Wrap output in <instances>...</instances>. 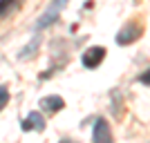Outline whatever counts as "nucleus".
<instances>
[{"instance_id":"nucleus-1","label":"nucleus","mask_w":150,"mask_h":143,"mask_svg":"<svg viewBox=\"0 0 150 143\" xmlns=\"http://www.w3.org/2000/svg\"><path fill=\"white\" fill-rule=\"evenodd\" d=\"M67 5V0H54L50 7H47V11L38 18V23H36V29H43V27H47L50 23H54L56 20V16H58V11H61L63 7Z\"/></svg>"},{"instance_id":"nucleus-2","label":"nucleus","mask_w":150,"mask_h":143,"mask_svg":"<svg viewBox=\"0 0 150 143\" xmlns=\"http://www.w3.org/2000/svg\"><path fill=\"white\" fill-rule=\"evenodd\" d=\"M103 58H105V49H103V47H90V49H85L81 63L88 69H94V67H99L101 63H103Z\"/></svg>"},{"instance_id":"nucleus-3","label":"nucleus","mask_w":150,"mask_h":143,"mask_svg":"<svg viewBox=\"0 0 150 143\" xmlns=\"http://www.w3.org/2000/svg\"><path fill=\"white\" fill-rule=\"evenodd\" d=\"M139 36H141V27H139L137 23H128V25L117 34V43L119 45H130V43H134Z\"/></svg>"},{"instance_id":"nucleus-4","label":"nucleus","mask_w":150,"mask_h":143,"mask_svg":"<svg viewBox=\"0 0 150 143\" xmlns=\"http://www.w3.org/2000/svg\"><path fill=\"white\" fill-rule=\"evenodd\" d=\"M92 143H112V137H110V128L103 118H96L94 123V132H92Z\"/></svg>"},{"instance_id":"nucleus-5","label":"nucleus","mask_w":150,"mask_h":143,"mask_svg":"<svg viewBox=\"0 0 150 143\" xmlns=\"http://www.w3.org/2000/svg\"><path fill=\"white\" fill-rule=\"evenodd\" d=\"M38 107H40L43 112H47V114H56V112H61L63 107H65V101L54 94V96H45V99H40Z\"/></svg>"},{"instance_id":"nucleus-6","label":"nucleus","mask_w":150,"mask_h":143,"mask_svg":"<svg viewBox=\"0 0 150 143\" xmlns=\"http://www.w3.org/2000/svg\"><path fill=\"white\" fill-rule=\"evenodd\" d=\"M23 130L25 132H43L45 130V118H43V114L40 112H31L29 116L23 121Z\"/></svg>"},{"instance_id":"nucleus-7","label":"nucleus","mask_w":150,"mask_h":143,"mask_svg":"<svg viewBox=\"0 0 150 143\" xmlns=\"http://www.w3.org/2000/svg\"><path fill=\"white\" fill-rule=\"evenodd\" d=\"M9 103V89H7L5 85H0V110Z\"/></svg>"},{"instance_id":"nucleus-8","label":"nucleus","mask_w":150,"mask_h":143,"mask_svg":"<svg viewBox=\"0 0 150 143\" xmlns=\"http://www.w3.org/2000/svg\"><path fill=\"white\" fill-rule=\"evenodd\" d=\"M16 0H0V16H5L7 11H9V7L13 5Z\"/></svg>"},{"instance_id":"nucleus-9","label":"nucleus","mask_w":150,"mask_h":143,"mask_svg":"<svg viewBox=\"0 0 150 143\" xmlns=\"http://www.w3.org/2000/svg\"><path fill=\"white\" fill-rule=\"evenodd\" d=\"M139 81L144 83V85H150V69H148V72H144V74L139 76Z\"/></svg>"},{"instance_id":"nucleus-10","label":"nucleus","mask_w":150,"mask_h":143,"mask_svg":"<svg viewBox=\"0 0 150 143\" xmlns=\"http://www.w3.org/2000/svg\"><path fill=\"white\" fill-rule=\"evenodd\" d=\"M61 143H67V141H61Z\"/></svg>"}]
</instances>
